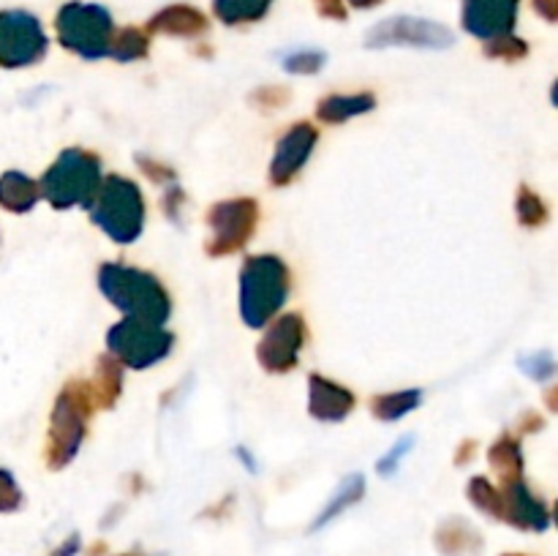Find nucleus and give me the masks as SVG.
I'll use <instances>...</instances> for the list:
<instances>
[{
	"label": "nucleus",
	"instance_id": "obj_21",
	"mask_svg": "<svg viewBox=\"0 0 558 556\" xmlns=\"http://www.w3.org/2000/svg\"><path fill=\"white\" fill-rule=\"evenodd\" d=\"M488 461L490 467H494V472L499 474V485L523 480V452H521V439L515 436V431L501 434L499 439L490 445Z\"/></svg>",
	"mask_w": 558,
	"mask_h": 556
},
{
	"label": "nucleus",
	"instance_id": "obj_6",
	"mask_svg": "<svg viewBox=\"0 0 558 556\" xmlns=\"http://www.w3.org/2000/svg\"><path fill=\"white\" fill-rule=\"evenodd\" d=\"M54 31H58L60 47L69 49V52L85 60L109 58L114 20L107 5L69 0V3L60 5L58 16H54Z\"/></svg>",
	"mask_w": 558,
	"mask_h": 556
},
{
	"label": "nucleus",
	"instance_id": "obj_34",
	"mask_svg": "<svg viewBox=\"0 0 558 556\" xmlns=\"http://www.w3.org/2000/svg\"><path fill=\"white\" fill-rule=\"evenodd\" d=\"M136 164H140V169L147 174V178L153 180V183L163 185V189H167V185H172V183H178V178H174L172 169H169L167 164L156 161V158L142 156V153H140V156H136Z\"/></svg>",
	"mask_w": 558,
	"mask_h": 556
},
{
	"label": "nucleus",
	"instance_id": "obj_28",
	"mask_svg": "<svg viewBox=\"0 0 558 556\" xmlns=\"http://www.w3.org/2000/svg\"><path fill=\"white\" fill-rule=\"evenodd\" d=\"M327 55L322 49H298V52H289L281 58V65L287 74L298 76H314L325 69Z\"/></svg>",
	"mask_w": 558,
	"mask_h": 556
},
{
	"label": "nucleus",
	"instance_id": "obj_35",
	"mask_svg": "<svg viewBox=\"0 0 558 556\" xmlns=\"http://www.w3.org/2000/svg\"><path fill=\"white\" fill-rule=\"evenodd\" d=\"M183 200H185V194L180 191L178 183L167 185V191H163V200H161L163 216H169L174 223H180V205H183Z\"/></svg>",
	"mask_w": 558,
	"mask_h": 556
},
{
	"label": "nucleus",
	"instance_id": "obj_26",
	"mask_svg": "<svg viewBox=\"0 0 558 556\" xmlns=\"http://www.w3.org/2000/svg\"><path fill=\"white\" fill-rule=\"evenodd\" d=\"M466 496L480 512H485L488 518H496V521H501V512H505V501H501L499 485H494L488 478L477 474V478L469 480Z\"/></svg>",
	"mask_w": 558,
	"mask_h": 556
},
{
	"label": "nucleus",
	"instance_id": "obj_7",
	"mask_svg": "<svg viewBox=\"0 0 558 556\" xmlns=\"http://www.w3.org/2000/svg\"><path fill=\"white\" fill-rule=\"evenodd\" d=\"M109 354L118 360L120 365L129 368H153L156 363L167 360L172 354L174 336L163 325H153V322L129 319L109 327L107 333Z\"/></svg>",
	"mask_w": 558,
	"mask_h": 556
},
{
	"label": "nucleus",
	"instance_id": "obj_17",
	"mask_svg": "<svg viewBox=\"0 0 558 556\" xmlns=\"http://www.w3.org/2000/svg\"><path fill=\"white\" fill-rule=\"evenodd\" d=\"M436 551L441 556H480L483 554V534L466 521V518H447L436 527L434 534Z\"/></svg>",
	"mask_w": 558,
	"mask_h": 556
},
{
	"label": "nucleus",
	"instance_id": "obj_16",
	"mask_svg": "<svg viewBox=\"0 0 558 556\" xmlns=\"http://www.w3.org/2000/svg\"><path fill=\"white\" fill-rule=\"evenodd\" d=\"M210 22L202 14L196 5L189 3H172L163 5L161 11L150 16L147 22V33H158V36H174V38H196L205 36Z\"/></svg>",
	"mask_w": 558,
	"mask_h": 556
},
{
	"label": "nucleus",
	"instance_id": "obj_30",
	"mask_svg": "<svg viewBox=\"0 0 558 556\" xmlns=\"http://www.w3.org/2000/svg\"><path fill=\"white\" fill-rule=\"evenodd\" d=\"M518 368L534 382H548L556 374V360L548 349H539V352H529L518 358Z\"/></svg>",
	"mask_w": 558,
	"mask_h": 556
},
{
	"label": "nucleus",
	"instance_id": "obj_9",
	"mask_svg": "<svg viewBox=\"0 0 558 556\" xmlns=\"http://www.w3.org/2000/svg\"><path fill=\"white\" fill-rule=\"evenodd\" d=\"M49 49L41 20L25 9L0 11V69H27L41 63Z\"/></svg>",
	"mask_w": 558,
	"mask_h": 556
},
{
	"label": "nucleus",
	"instance_id": "obj_25",
	"mask_svg": "<svg viewBox=\"0 0 558 556\" xmlns=\"http://www.w3.org/2000/svg\"><path fill=\"white\" fill-rule=\"evenodd\" d=\"M150 52V33L136 25H125L114 31L112 44H109V58L118 63H134V60L147 58Z\"/></svg>",
	"mask_w": 558,
	"mask_h": 556
},
{
	"label": "nucleus",
	"instance_id": "obj_32",
	"mask_svg": "<svg viewBox=\"0 0 558 556\" xmlns=\"http://www.w3.org/2000/svg\"><path fill=\"white\" fill-rule=\"evenodd\" d=\"M412 445H414V436H403V439H398L396 445L390 447V452H385V458L376 463V472H379L381 478H392V474L398 472V467H401L403 458L409 456Z\"/></svg>",
	"mask_w": 558,
	"mask_h": 556
},
{
	"label": "nucleus",
	"instance_id": "obj_24",
	"mask_svg": "<svg viewBox=\"0 0 558 556\" xmlns=\"http://www.w3.org/2000/svg\"><path fill=\"white\" fill-rule=\"evenodd\" d=\"M272 0H213V14L223 25H251V22L265 20Z\"/></svg>",
	"mask_w": 558,
	"mask_h": 556
},
{
	"label": "nucleus",
	"instance_id": "obj_20",
	"mask_svg": "<svg viewBox=\"0 0 558 556\" xmlns=\"http://www.w3.org/2000/svg\"><path fill=\"white\" fill-rule=\"evenodd\" d=\"M363 496H365V478H363V474H349V478H343V483L338 485L336 494L327 499V505L322 507L319 516L314 518V523H311L308 532H319V529H325L327 523H332L336 518H341L343 512L349 510V507L357 505Z\"/></svg>",
	"mask_w": 558,
	"mask_h": 556
},
{
	"label": "nucleus",
	"instance_id": "obj_14",
	"mask_svg": "<svg viewBox=\"0 0 558 556\" xmlns=\"http://www.w3.org/2000/svg\"><path fill=\"white\" fill-rule=\"evenodd\" d=\"M499 491L501 501H505L501 521L515 529H523V532H545L550 527V507L523 480L499 485Z\"/></svg>",
	"mask_w": 558,
	"mask_h": 556
},
{
	"label": "nucleus",
	"instance_id": "obj_42",
	"mask_svg": "<svg viewBox=\"0 0 558 556\" xmlns=\"http://www.w3.org/2000/svg\"><path fill=\"white\" fill-rule=\"evenodd\" d=\"M118 556H147V554H142L140 548H131V551H125V554H118Z\"/></svg>",
	"mask_w": 558,
	"mask_h": 556
},
{
	"label": "nucleus",
	"instance_id": "obj_23",
	"mask_svg": "<svg viewBox=\"0 0 558 556\" xmlns=\"http://www.w3.org/2000/svg\"><path fill=\"white\" fill-rule=\"evenodd\" d=\"M423 403V390L420 387H409V390H396V392H379V396L371 398V412L376 420H385V423H396V420L407 418L414 409Z\"/></svg>",
	"mask_w": 558,
	"mask_h": 556
},
{
	"label": "nucleus",
	"instance_id": "obj_11",
	"mask_svg": "<svg viewBox=\"0 0 558 556\" xmlns=\"http://www.w3.org/2000/svg\"><path fill=\"white\" fill-rule=\"evenodd\" d=\"M305 341H308V327L303 314H283L262 336L256 360L267 374H289L300 363Z\"/></svg>",
	"mask_w": 558,
	"mask_h": 556
},
{
	"label": "nucleus",
	"instance_id": "obj_4",
	"mask_svg": "<svg viewBox=\"0 0 558 556\" xmlns=\"http://www.w3.org/2000/svg\"><path fill=\"white\" fill-rule=\"evenodd\" d=\"M87 210H90V221L120 245L136 243L145 229V196L140 185L123 174L104 178Z\"/></svg>",
	"mask_w": 558,
	"mask_h": 556
},
{
	"label": "nucleus",
	"instance_id": "obj_43",
	"mask_svg": "<svg viewBox=\"0 0 558 556\" xmlns=\"http://www.w3.org/2000/svg\"><path fill=\"white\" fill-rule=\"evenodd\" d=\"M501 556H529V554H501Z\"/></svg>",
	"mask_w": 558,
	"mask_h": 556
},
{
	"label": "nucleus",
	"instance_id": "obj_10",
	"mask_svg": "<svg viewBox=\"0 0 558 556\" xmlns=\"http://www.w3.org/2000/svg\"><path fill=\"white\" fill-rule=\"evenodd\" d=\"M456 44V33L447 25L423 16L398 14L390 20L376 22L365 36L368 49H390V47H414V49H447Z\"/></svg>",
	"mask_w": 558,
	"mask_h": 556
},
{
	"label": "nucleus",
	"instance_id": "obj_8",
	"mask_svg": "<svg viewBox=\"0 0 558 556\" xmlns=\"http://www.w3.org/2000/svg\"><path fill=\"white\" fill-rule=\"evenodd\" d=\"M256 223H259V202L251 196L216 202L207 210V227H210V238L205 243L207 256L218 259V256L238 254L254 238Z\"/></svg>",
	"mask_w": 558,
	"mask_h": 556
},
{
	"label": "nucleus",
	"instance_id": "obj_3",
	"mask_svg": "<svg viewBox=\"0 0 558 556\" xmlns=\"http://www.w3.org/2000/svg\"><path fill=\"white\" fill-rule=\"evenodd\" d=\"M96 403H93L90 382L71 379L54 398L52 414H49V434L44 458L52 472L65 469L80 452L82 442L87 436V423H90Z\"/></svg>",
	"mask_w": 558,
	"mask_h": 556
},
{
	"label": "nucleus",
	"instance_id": "obj_40",
	"mask_svg": "<svg viewBox=\"0 0 558 556\" xmlns=\"http://www.w3.org/2000/svg\"><path fill=\"white\" fill-rule=\"evenodd\" d=\"M474 450H477V442H472V439L463 442L461 450H458V452H461V456H456V463H458V467H463V463H466V461H472V458H474Z\"/></svg>",
	"mask_w": 558,
	"mask_h": 556
},
{
	"label": "nucleus",
	"instance_id": "obj_38",
	"mask_svg": "<svg viewBox=\"0 0 558 556\" xmlns=\"http://www.w3.org/2000/svg\"><path fill=\"white\" fill-rule=\"evenodd\" d=\"M545 425V420L539 418L537 412H523V418L518 420L515 431H521V434H532V431H539Z\"/></svg>",
	"mask_w": 558,
	"mask_h": 556
},
{
	"label": "nucleus",
	"instance_id": "obj_12",
	"mask_svg": "<svg viewBox=\"0 0 558 556\" xmlns=\"http://www.w3.org/2000/svg\"><path fill=\"white\" fill-rule=\"evenodd\" d=\"M319 142V131L314 129L311 123L300 120L294 123L281 140L276 142V153H272V161H270V183L272 185H289L303 167L308 164V158L314 156V147Z\"/></svg>",
	"mask_w": 558,
	"mask_h": 556
},
{
	"label": "nucleus",
	"instance_id": "obj_41",
	"mask_svg": "<svg viewBox=\"0 0 558 556\" xmlns=\"http://www.w3.org/2000/svg\"><path fill=\"white\" fill-rule=\"evenodd\" d=\"M381 3H385V0H349V5H352V9H360V11L376 9V5H381Z\"/></svg>",
	"mask_w": 558,
	"mask_h": 556
},
{
	"label": "nucleus",
	"instance_id": "obj_39",
	"mask_svg": "<svg viewBox=\"0 0 558 556\" xmlns=\"http://www.w3.org/2000/svg\"><path fill=\"white\" fill-rule=\"evenodd\" d=\"M532 5L545 22H556L558 20V0H532Z\"/></svg>",
	"mask_w": 558,
	"mask_h": 556
},
{
	"label": "nucleus",
	"instance_id": "obj_5",
	"mask_svg": "<svg viewBox=\"0 0 558 556\" xmlns=\"http://www.w3.org/2000/svg\"><path fill=\"white\" fill-rule=\"evenodd\" d=\"M101 158L82 147H69L52 161V167L38 180L41 196L58 210L87 207L101 189Z\"/></svg>",
	"mask_w": 558,
	"mask_h": 556
},
{
	"label": "nucleus",
	"instance_id": "obj_36",
	"mask_svg": "<svg viewBox=\"0 0 558 556\" xmlns=\"http://www.w3.org/2000/svg\"><path fill=\"white\" fill-rule=\"evenodd\" d=\"M316 11H319V16H325V20H336V22H343L349 16L347 3H343V0H316Z\"/></svg>",
	"mask_w": 558,
	"mask_h": 556
},
{
	"label": "nucleus",
	"instance_id": "obj_19",
	"mask_svg": "<svg viewBox=\"0 0 558 556\" xmlns=\"http://www.w3.org/2000/svg\"><path fill=\"white\" fill-rule=\"evenodd\" d=\"M376 107V96L374 93H352V96H341V93H332V96L322 98L316 104V118L322 123H347V120L357 118V114L371 112Z\"/></svg>",
	"mask_w": 558,
	"mask_h": 556
},
{
	"label": "nucleus",
	"instance_id": "obj_22",
	"mask_svg": "<svg viewBox=\"0 0 558 556\" xmlns=\"http://www.w3.org/2000/svg\"><path fill=\"white\" fill-rule=\"evenodd\" d=\"M93 403L98 409H112L118 403L120 392H123V365L112 358L104 354L96 363V379L90 382Z\"/></svg>",
	"mask_w": 558,
	"mask_h": 556
},
{
	"label": "nucleus",
	"instance_id": "obj_1",
	"mask_svg": "<svg viewBox=\"0 0 558 556\" xmlns=\"http://www.w3.org/2000/svg\"><path fill=\"white\" fill-rule=\"evenodd\" d=\"M98 289L129 319L163 325L172 314V298L167 287L153 273L140 270V267L107 262L98 267Z\"/></svg>",
	"mask_w": 558,
	"mask_h": 556
},
{
	"label": "nucleus",
	"instance_id": "obj_13",
	"mask_svg": "<svg viewBox=\"0 0 558 556\" xmlns=\"http://www.w3.org/2000/svg\"><path fill=\"white\" fill-rule=\"evenodd\" d=\"M521 11V0H463L461 25L469 36L488 38L512 33Z\"/></svg>",
	"mask_w": 558,
	"mask_h": 556
},
{
	"label": "nucleus",
	"instance_id": "obj_31",
	"mask_svg": "<svg viewBox=\"0 0 558 556\" xmlns=\"http://www.w3.org/2000/svg\"><path fill=\"white\" fill-rule=\"evenodd\" d=\"M25 505L22 488L16 485L14 474L9 469H0V512H16Z\"/></svg>",
	"mask_w": 558,
	"mask_h": 556
},
{
	"label": "nucleus",
	"instance_id": "obj_27",
	"mask_svg": "<svg viewBox=\"0 0 558 556\" xmlns=\"http://www.w3.org/2000/svg\"><path fill=\"white\" fill-rule=\"evenodd\" d=\"M515 213H518V221H521V227H526V229L545 227L550 218V210H548V205L543 202V196H539L537 191L529 189V185H521V189H518Z\"/></svg>",
	"mask_w": 558,
	"mask_h": 556
},
{
	"label": "nucleus",
	"instance_id": "obj_18",
	"mask_svg": "<svg viewBox=\"0 0 558 556\" xmlns=\"http://www.w3.org/2000/svg\"><path fill=\"white\" fill-rule=\"evenodd\" d=\"M41 200L38 180L27 178L20 169H9L0 174V207L9 213H31Z\"/></svg>",
	"mask_w": 558,
	"mask_h": 556
},
{
	"label": "nucleus",
	"instance_id": "obj_2",
	"mask_svg": "<svg viewBox=\"0 0 558 556\" xmlns=\"http://www.w3.org/2000/svg\"><path fill=\"white\" fill-rule=\"evenodd\" d=\"M292 292V273L281 256H248L240 267V316L248 327H265Z\"/></svg>",
	"mask_w": 558,
	"mask_h": 556
},
{
	"label": "nucleus",
	"instance_id": "obj_37",
	"mask_svg": "<svg viewBox=\"0 0 558 556\" xmlns=\"http://www.w3.org/2000/svg\"><path fill=\"white\" fill-rule=\"evenodd\" d=\"M80 548H82L80 534H69V537H65L63 543L58 545V548L49 551L47 556H76V554H80Z\"/></svg>",
	"mask_w": 558,
	"mask_h": 556
},
{
	"label": "nucleus",
	"instance_id": "obj_33",
	"mask_svg": "<svg viewBox=\"0 0 558 556\" xmlns=\"http://www.w3.org/2000/svg\"><path fill=\"white\" fill-rule=\"evenodd\" d=\"M289 98H292L289 87H283V85H265V87H259V90H256L254 96H251V101H254L256 107H262V109H281V107H287Z\"/></svg>",
	"mask_w": 558,
	"mask_h": 556
},
{
	"label": "nucleus",
	"instance_id": "obj_29",
	"mask_svg": "<svg viewBox=\"0 0 558 556\" xmlns=\"http://www.w3.org/2000/svg\"><path fill=\"white\" fill-rule=\"evenodd\" d=\"M485 58H494V60H507V63H515V60H523L529 55V44L523 41V38L512 36V33H507V36H496V38H488L483 47Z\"/></svg>",
	"mask_w": 558,
	"mask_h": 556
},
{
	"label": "nucleus",
	"instance_id": "obj_15",
	"mask_svg": "<svg viewBox=\"0 0 558 556\" xmlns=\"http://www.w3.org/2000/svg\"><path fill=\"white\" fill-rule=\"evenodd\" d=\"M357 407V398L349 387L327 379L322 374L308 376V412L319 423H341Z\"/></svg>",
	"mask_w": 558,
	"mask_h": 556
}]
</instances>
